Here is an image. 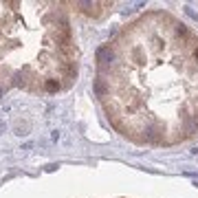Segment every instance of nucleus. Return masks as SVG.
<instances>
[{
	"label": "nucleus",
	"mask_w": 198,
	"mask_h": 198,
	"mask_svg": "<svg viewBox=\"0 0 198 198\" xmlns=\"http://www.w3.org/2000/svg\"><path fill=\"white\" fill-rule=\"evenodd\" d=\"M57 88H60L57 82H53V79H51V82H46V90H57Z\"/></svg>",
	"instance_id": "1"
}]
</instances>
